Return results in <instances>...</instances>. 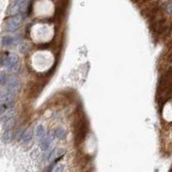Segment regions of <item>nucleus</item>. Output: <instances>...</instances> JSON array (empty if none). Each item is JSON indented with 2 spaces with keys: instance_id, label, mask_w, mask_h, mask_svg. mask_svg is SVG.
Returning <instances> with one entry per match:
<instances>
[{
  "instance_id": "obj_3",
  "label": "nucleus",
  "mask_w": 172,
  "mask_h": 172,
  "mask_svg": "<svg viewBox=\"0 0 172 172\" xmlns=\"http://www.w3.org/2000/svg\"><path fill=\"white\" fill-rule=\"evenodd\" d=\"M28 3V0H15L9 7V13L11 15H18L24 10Z\"/></svg>"
},
{
  "instance_id": "obj_2",
  "label": "nucleus",
  "mask_w": 172,
  "mask_h": 172,
  "mask_svg": "<svg viewBox=\"0 0 172 172\" xmlns=\"http://www.w3.org/2000/svg\"><path fill=\"white\" fill-rule=\"evenodd\" d=\"M22 22V17L21 15H15L12 17H10V19H8L5 28L6 30L10 31V32H15L18 30V28L21 26Z\"/></svg>"
},
{
  "instance_id": "obj_12",
  "label": "nucleus",
  "mask_w": 172,
  "mask_h": 172,
  "mask_svg": "<svg viewBox=\"0 0 172 172\" xmlns=\"http://www.w3.org/2000/svg\"><path fill=\"white\" fill-rule=\"evenodd\" d=\"M87 172H90V171H87Z\"/></svg>"
},
{
  "instance_id": "obj_5",
  "label": "nucleus",
  "mask_w": 172,
  "mask_h": 172,
  "mask_svg": "<svg viewBox=\"0 0 172 172\" xmlns=\"http://www.w3.org/2000/svg\"><path fill=\"white\" fill-rule=\"evenodd\" d=\"M53 138H54V135L53 134H48V135H46L43 138L41 139L40 146H41L42 151H47L49 148Z\"/></svg>"
},
{
  "instance_id": "obj_11",
  "label": "nucleus",
  "mask_w": 172,
  "mask_h": 172,
  "mask_svg": "<svg viewBox=\"0 0 172 172\" xmlns=\"http://www.w3.org/2000/svg\"><path fill=\"white\" fill-rule=\"evenodd\" d=\"M64 171V164H58L53 169L52 172H63Z\"/></svg>"
},
{
  "instance_id": "obj_10",
  "label": "nucleus",
  "mask_w": 172,
  "mask_h": 172,
  "mask_svg": "<svg viewBox=\"0 0 172 172\" xmlns=\"http://www.w3.org/2000/svg\"><path fill=\"white\" fill-rule=\"evenodd\" d=\"M10 139H11V131L10 130H5L3 136V141L4 143H8L10 141Z\"/></svg>"
},
{
  "instance_id": "obj_4",
  "label": "nucleus",
  "mask_w": 172,
  "mask_h": 172,
  "mask_svg": "<svg viewBox=\"0 0 172 172\" xmlns=\"http://www.w3.org/2000/svg\"><path fill=\"white\" fill-rule=\"evenodd\" d=\"M5 84H6V90L11 92L13 94H16L21 87L19 79L13 75L7 78Z\"/></svg>"
},
{
  "instance_id": "obj_8",
  "label": "nucleus",
  "mask_w": 172,
  "mask_h": 172,
  "mask_svg": "<svg viewBox=\"0 0 172 172\" xmlns=\"http://www.w3.org/2000/svg\"><path fill=\"white\" fill-rule=\"evenodd\" d=\"M35 133H36V136H37V138H39L40 139L43 138H44V137L47 135L46 129L44 128V126H43V125H39V126L36 128Z\"/></svg>"
},
{
  "instance_id": "obj_1",
  "label": "nucleus",
  "mask_w": 172,
  "mask_h": 172,
  "mask_svg": "<svg viewBox=\"0 0 172 172\" xmlns=\"http://www.w3.org/2000/svg\"><path fill=\"white\" fill-rule=\"evenodd\" d=\"M2 66L10 72H16L20 67L19 57L14 53L7 52L2 60Z\"/></svg>"
},
{
  "instance_id": "obj_9",
  "label": "nucleus",
  "mask_w": 172,
  "mask_h": 172,
  "mask_svg": "<svg viewBox=\"0 0 172 172\" xmlns=\"http://www.w3.org/2000/svg\"><path fill=\"white\" fill-rule=\"evenodd\" d=\"M31 139H32V133L30 131H26V132L22 134L21 140L23 143H29Z\"/></svg>"
},
{
  "instance_id": "obj_6",
  "label": "nucleus",
  "mask_w": 172,
  "mask_h": 172,
  "mask_svg": "<svg viewBox=\"0 0 172 172\" xmlns=\"http://www.w3.org/2000/svg\"><path fill=\"white\" fill-rule=\"evenodd\" d=\"M53 135H54V138L59 139V140H63L66 138L67 132L64 128H57L54 131Z\"/></svg>"
},
{
  "instance_id": "obj_7",
  "label": "nucleus",
  "mask_w": 172,
  "mask_h": 172,
  "mask_svg": "<svg viewBox=\"0 0 172 172\" xmlns=\"http://www.w3.org/2000/svg\"><path fill=\"white\" fill-rule=\"evenodd\" d=\"M1 43L3 47H10L15 43V38L10 36H4L2 37Z\"/></svg>"
}]
</instances>
